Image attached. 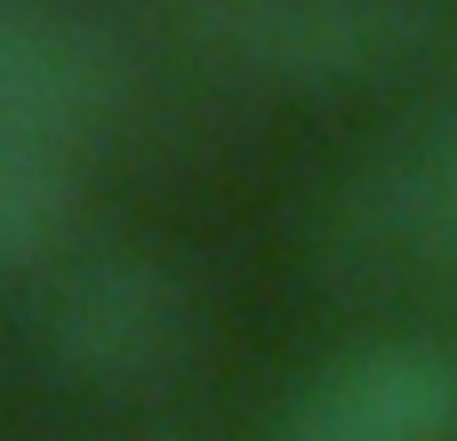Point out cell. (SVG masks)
<instances>
[{
    "mask_svg": "<svg viewBox=\"0 0 457 441\" xmlns=\"http://www.w3.org/2000/svg\"><path fill=\"white\" fill-rule=\"evenodd\" d=\"M40 337L80 386L145 394V386H169L193 362V297L161 257H129V249L80 257L48 289Z\"/></svg>",
    "mask_w": 457,
    "mask_h": 441,
    "instance_id": "cell-1",
    "label": "cell"
},
{
    "mask_svg": "<svg viewBox=\"0 0 457 441\" xmlns=\"http://www.w3.org/2000/svg\"><path fill=\"white\" fill-rule=\"evenodd\" d=\"M233 56L281 80H370L434 48L442 8L434 0H241L209 16Z\"/></svg>",
    "mask_w": 457,
    "mask_h": 441,
    "instance_id": "cell-2",
    "label": "cell"
},
{
    "mask_svg": "<svg viewBox=\"0 0 457 441\" xmlns=\"http://www.w3.org/2000/svg\"><path fill=\"white\" fill-rule=\"evenodd\" d=\"M273 441H457V354L426 337H378L329 362Z\"/></svg>",
    "mask_w": 457,
    "mask_h": 441,
    "instance_id": "cell-3",
    "label": "cell"
},
{
    "mask_svg": "<svg viewBox=\"0 0 457 441\" xmlns=\"http://www.w3.org/2000/svg\"><path fill=\"white\" fill-rule=\"evenodd\" d=\"M112 96L96 24L64 0H0V137L72 145Z\"/></svg>",
    "mask_w": 457,
    "mask_h": 441,
    "instance_id": "cell-4",
    "label": "cell"
},
{
    "mask_svg": "<svg viewBox=\"0 0 457 441\" xmlns=\"http://www.w3.org/2000/svg\"><path fill=\"white\" fill-rule=\"evenodd\" d=\"M353 265H457V104L418 121L337 217Z\"/></svg>",
    "mask_w": 457,
    "mask_h": 441,
    "instance_id": "cell-5",
    "label": "cell"
},
{
    "mask_svg": "<svg viewBox=\"0 0 457 441\" xmlns=\"http://www.w3.org/2000/svg\"><path fill=\"white\" fill-rule=\"evenodd\" d=\"M72 225V145L0 137V273L40 265Z\"/></svg>",
    "mask_w": 457,
    "mask_h": 441,
    "instance_id": "cell-6",
    "label": "cell"
},
{
    "mask_svg": "<svg viewBox=\"0 0 457 441\" xmlns=\"http://www.w3.org/2000/svg\"><path fill=\"white\" fill-rule=\"evenodd\" d=\"M193 8H201V16H225V8H241V0H193Z\"/></svg>",
    "mask_w": 457,
    "mask_h": 441,
    "instance_id": "cell-7",
    "label": "cell"
}]
</instances>
